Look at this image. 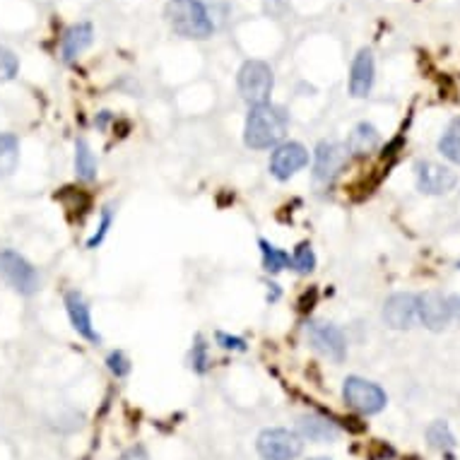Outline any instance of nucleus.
Instances as JSON below:
<instances>
[{
    "mask_svg": "<svg viewBox=\"0 0 460 460\" xmlns=\"http://www.w3.org/2000/svg\"><path fill=\"white\" fill-rule=\"evenodd\" d=\"M349 162L345 145L335 140H321L314 150V181L321 186H331Z\"/></svg>",
    "mask_w": 460,
    "mask_h": 460,
    "instance_id": "0eeeda50",
    "label": "nucleus"
},
{
    "mask_svg": "<svg viewBox=\"0 0 460 460\" xmlns=\"http://www.w3.org/2000/svg\"><path fill=\"white\" fill-rule=\"evenodd\" d=\"M384 321L393 331H408L417 321V295L398 292L384 302Z\"/></svg>",
    "mask_w": 460,
    "mask_h": 460,
    "instance_id": "f8f14e48",
    "label": "nucleus"
},
{
    "mask_svg": "<svg viewBox=\"0 0 460 460\" xmlns=\"http://www.w3.org/2000/svg\"><path fill=\"white\" fill-rule=\"evenodd\" d=\"M258 246H261V256H263V268L265 272H270V275H278V272L287 270L289 265H292V258L287 251H282L279 246L270 243L268 239H258Z\"/></svg>",
    "mask_w": 460,
    "mask_h": 460,
    "instance_id": "6ab92c4d",
    "label": "nucleus"
},
{
    "mask_svg": "<svg viewBox=\"0 0 460 460\" xmlns=\"http://www.w3.org/2000/svg\"><path fill=\"white\" fill-rule=\"evenodd\" d=\"M448 306H451V316L460 321V295L448 296Z\"/></svg>",
    "mask_w": 460,
    "mask_h": 460,
    "instance_id": "7c9ffc66",
    "label": "nucleus"
},
{
    "mask_svg": "<svg viewBox=\"0 0 460 460\" xmlns=\"http://www.w3.org/2000/svg\"><path fill=\"white\" fill-rule=\"evenodd\" d=\"M236 87H239V94H242V99L249 106L268 104L270 102L272 87H275L272 68L265 61H246L239 68Z\"/></svg>",
    "mask_w": 460,
    "mask_h": 460,
    "instance_id": "7ed1b4c3",
    "label": "nucleus"
},
{
    "mask_svg": "<svg viewBox=\"0 0 460 460\" xmlns=\"http://www.w3.org/2000/svg\"><path fill=\"white\" fill-rule=\"evenodd\" d=\"M17 70H20V58L15 56V51L0 46V83L13 80L17 75Z\"/></svg>",
    "mask_w": 460,
    "mask_h": 460,
    "instance_id": "393cba45",
    "label": "nucleus"
},
{
    "mask_svg": "<svg viewBox=\"0 0 460 460\" xmlns=\"http://www.w3.org/2000/svg\"><path fill=\"white\" fill-rule=\"evenodd\" d=\"M287 130H289V116L282 106L272 102L251 106L243 126V143L249 150H272L279 143H285Z\"/></svg>",
    "mask_w": 460,
    "mask_h": 460,
    "instance_id": "f257e3e1",
    "label": "nucleus"
},
{
    "mask_svg": "<svg viewBox=\"0 0 460 460\" xmlns=\"http://www.w3.org/2000/svg\"><path fill=\"white\" fill-rule=\"evenodd\" d=\"M427 438H429V444L441 453H451L456 448V437H453L451 427L444 420H437L434 424H429V429H427Z\"/></svg>",
    "mask_w": 460,
    "mask_h": 460,
    "instance_id": "4be33fe9",
    "label": "nucleus"
},
{
    "mask_svg": "<svg viewBox=\"0 0 460 460\" xmlns=\"http://www.w3.org/2000/svg\"><path fill=\"white\" fill-rule=\"evenodd\" d=\"M289 258H292V265H289V268L299 272V275H309V272L316 270V253H314L309 242L299 243L295 249V253Z\"/></svg>",
    "mask_w": 460,
    "mask_h": 460,
    "instance_id": "b1692460",
    "label": "nucleus"
},
{
    "mask_svg": "<svg viewBox=\"0 0 460 460\" xmlns=\"http://www.w3.org/2000/svg\"><path fill=\"white\" fill-rule=\"evenodd\" d=\"M309 166V150L302 143L295 140H285L278 147H272L270 155V174L278 181H289L292 176H296L302 169Z\"/></svg>",
    "mask_w": 460,
    "mask_h": 460,
    "instance_id": "1a4fd4ad",
    "label": "nucleus"
},
{
    "mask_svg": "<svg viewBox=\"0 0 460 460\" xmlns=\"http://www.w3.org/2000/svg\"><path fill=\"white\" fill-rule=\"evenodd\" d=\"M342 398L349 408L362 415H378L388 402V395L378 384L362 376H348L342 384Z\"/></svg>",
    "mask_w": 460,
    "mask_h": 460,
    "instance_id": "423d86ee",
    "label": "nucleus"
},
{
    "mask_svg": "<svg viewBox=\"0 0 460 460\" xmlns=\"http://www.w3.org/2000/svg\"><path fill=\"white\" fill-rule=\"evenodd\" d=\"M119 460H150V456H147V451H145V446H130L128 451L121 453V458Z\"/></svg>",
    "mask_w": 460,
    "mask_h": 460,
    "instance_id": "c85d7f7f",
    "label": "nucleus"
},
{
    "mask_svg": "<svg viewBox=\"0 0 460 460\" xmlns=\"http://www.w3.org/2000/svg\"><path fill=\"white\" fill-rule=\"evenodd\" d=\"M106 369L111 371L116 378H126L130 374L128 355L121 352V349H113V352H109V357H106Z\"/></svg>",
    "mask_w": 460,
    "mask_h": 460,
    "instance_id": "a878e982",
    "label": "nucleus"
},
{
    "mask_svg": "<svg viewBox=\"0 0 460 460\" xmlns=\"http://www.w3.org/2000/svg\"><path fill=\"white\" fill-rule=\"evenodd\" d=\"M66 311H68L70 325L75 328V332L80 338H84L87 342H92V345H99V342H102V335H99L94 323H92L90 304L84 302V296L80 295L77 289L66 292Z\"/></svg>",
    "mask_w": 460,
    "mask_h": 460,
    "instance_id": "ddd939ff",
    "label": "nucleus"
},
{
    "mask_svg": "<svg viewBox=\"0 0 460 460\" xmlns=\"http://www.w3.org/2000/svg\"><path fill=\"white\" fill-rule=\"evenodd\" d=\"M287 3L285 0H265V10L272 13V15H279V13H285Z\"/></svg>",
    "mask_w": 460,
    "mask_h": 460,
    "instance_id": "c756f323",
    "label": "nucleus"
},
{
    "mask_svg": "<svg viewBox=\"0 0 460 460\" xmlns=\"http://www.w3.org/2000/svg\"><path fill=\"white\" fill-rule=\"evenodd\" d=\"M376 80V63H374V53L369 49H362L357 53L352 68H349V94L357 99L369 97L371 87Z\"/></svg>",
    "mask_w": 460,
    "mask_h": 460,
    "instance_id": "4468645a",
    "label": "nucleus"
},
{
    "mask_svg": "<svg viewBox=\"0 0 460 460\" xmlns=\"http://www.w3.org/2000/svg\"><path fill=\"white\" fill-rule=\"evenodd\" d=\"M0 278L5 279L17 295L31 296L41 289V275L34 265L13 249L0 251Z\"/></svg>",
    "mask_w": 460,
    "mask_h": 460,
    "instance_id": "20e7f679",
    "label": "nucleus"
},
{
    "mask_svg": "<svg viewBox=\"0 0 460 460\" xmlns=\"http://www.w3.org/2000/svg\"><path fill=\"white\" fill-rule=\"evenodd\" d=\"M256 448L263 460H296L304 451V438L285 427H270L258 434Z\"/></svg>",
    "mask_w": 460,
    "mask_h": 460,
    "instance_id": "39448f33",
    "label": "nucleus"
},
{
    "mask_svg": "<svg viewBox=\"0 0 460 460\" xmlns=\"http://www.w3.org/2000/svg\"><path fill=\"white\" fill-rule=\"evenodd\" d=\"M164 20L176 37L205 41L215 34V17L203 0H169Z\"/></svg>",
    "mask_w": 460,
    "mask_h": 460,
    "instance_id": "f03ea898",
    "label": "nucleus"
},
{
    "mask_svg": "<svg viewBox=\"0 0 460 460\" xmlns=\"http://www.w3.org/2000/svg\"><path fill=\"white\" fill-rule=\"evenodd\" d=\"M215 340L222 349H229V352H246V340L239 338V335H229V332L219 331L215 332Z\"/></svg>",
    "mask_w": 460,
    "mask_h": 460,
    "instance_id": "cd10ccee",
    "label": "nucleus"
},
{
    "mask_svg": "<svg viewBox=\"0 0 460 460\" xmlns=\"http://www.w3.org/2000/svg\"><path fill=\"white\" fill-rule=\"evenodd\" d=\"M309 460H331V458H309Z\"/></svg>",
    "mask_w": 460,
    "mask_h": 460,
    "instance_id": "473e14b6",
    "label": "nucleus"
},
{
    "mask_svg": "<svg viewBox=\"0 0 460 460\" xmlns=\"http://www.w3.org/2000/svg\"><path fill=\"white\" fill-rule=\"evenodd\" d=\"M296 434L302 438H309V441H316V444H331L340 437V427L338 422H332L331 417L325 415H302L299 422H296Z\"/></svg>",
    "mask_w": 460,
    "mask_h": 460,
    "instance_id": "2eb2a0df",
    "label": "nucleus"
},
{
    "mask_svg": "<svg viewBox=\"0 0 460 460\" xmlns=\"http://www.w3.org/2000/svg\"><path fill=\"white\" fill-rule=\"evenodd\" d=\"M268 287H270V289H268V302H275V299L279 296V287L275 285V282H270Z\"/></svg>",
    "mask_w": 460,
    "mask_h": 460,
    "instance_id": "2f4dec72",
    "label": "nucleus"
},
{
    "mask_svg": "<svg viewBox=\"0 0 460 460\" xmlns=\"http://www.w3.org/2000/svg\"><path fill=\"white\" fill-rule=\"evenodd\" d=\"M20 164V140L13 133H0V176L15 174Z\"/></svg>",
    "mask_w": 460,
    "mask_h": 460,
    "instance_id": "aec40b11",
    "label": "nucleus"
},
{
    "mask_svg": "<svg viewBox=\"0 0 460 460\" xmlns=\"http://www.w3.org/2000/svg\"><path fill=\"white\" fill-rule=\"evenodd\" d=\"M417 321H422L424 328H429L431 332L448 328V323L453 321L448 296H444L441 292H424L417 296Z\"/></svg>",
    "mask_w": 460,
    "mask_h": 460,
    "instance_id": "9b49d317",
    "label": "nucleus"
},
{
    "mask_svg": "<svg viewBox=\"0 0 460 460\" xmlns=\"http://www.w3.org/2000/svg\"><path fill=\"white\" fill-rule=\"evenodd\" d=\"M75 174L84 183H92L97 179V157L84 137L75 143Z\"/></svg>",
    "mask_w": 460,
    "mask_h": 460,
    "instance_id": "a211bd4d",
    "label": "nucleus"
},
{
    "mask_svg": "<svg viewBox=\"0 0 460 460\" xmlns=\"http://www.w3.org/2000/svg\"><path fill=\"white\" fill-rule=\"evenodd\" d=\"M111 225H113V208H111V205H106L104 210H102V217H99L97 234L92 236L90 242H87V249H97L99 243H102L106 239V234H109V229H111Z\"/></svg>",
    "mask_w": 460,
    "mask_h": 460,
    "instance_id": "bb28decb",
    "label": "nucleus"
},
{
    "mask_svg": "<svg viewBox=\"0 0 460 460\" xmlns=\"http://www.w3.org/2000/svg\"><path fill=\"white\" fill-rule=\"evenodd\" d=\"M189 364L190 369L196 371V374H208L210 371V345L205 342L203 335H196L193 340V348H190L189 355Z\"/></svg>",
    "mask_w": 460,
    "mask_h": 460,
    "instance_id": "5701e85b",
    "label": "nucleus"
},
{
    "mask_svg": "<svg viewBox=\"0 0 460 460\" xmlns=\"http://www.w3.org/2000/svg\"><path fill=\"white\" fill-rule=\"evenodd\" d=\"M458 268H460V263H458Z\"/></svg>",
    "mask_w": 460,
    "mask_h": 460,
    "instance_id": "72a5a7b5",
    "label": "nucleus"
},
{
    "mask_svg": "<svg viewBox=\"0 0 460 460\" xmlns=\"http://www.w3.org/2000/svg\"><path fill=\"white\" fill-rule=\"evenodd\" d=\"M415 176L417 189L424 196H446L458 183V176H456L451 166L437 164V162H420L415 166Z\"/></svg>",
    "mask_w": 460,
    "mask_h": 460,
    "instance_id": "9d476101",
    "label": "nucleus"
},
{
    "mask_svg": "<svg viewBox=\"0 0 460 460\" xmlns=\"http://www.w3.org/2000/svg\"><path fill=\"white\" fill-rule=\"evenodd\" d=\"M306 335H309L311 345L321 355L332 359V362H342L348 357V338H345V332L340 331L335 323H328V321H309L306 323Z\"/></svg>",
    "mask_w": 460,
    "mask_h": 460,
    "instance_id": "6e6552de",
    "label": "nucleus"
},
{
    "mask_svg": "<svg viewBox=\"0 0 460 460\" xmlns=\"http://www.w3.org/2000/svg\"><path fill=\"white\" fill-rule=\"evenodd\" d=\"M92 39H94V30L90 22H77L73 27L63 31L61 37V58L66 63H73L84 51L90 49Z\"/></svg>",
    "mask_w": 460,
    "mask_h": 460,
    "instance_id": "dca6fc26",
    "label": "nucleus"
},
{
    "mask_svg": "<svg viewBox=\"0 0 460 460\" xmlns=\"http://www.w3.org/2000/svg\"><path fill=\"white\" fill-rule=\"evenodd\" d=\"M438 152L451 159L453 164H460V119H453L444 136L438 137Z\"/></svg>",
    "mask_w": 460,
    "mask_h": 460,
    "instance_id": "412c9836",
    "label": "nucleus"
},
{
    "mask_svg": "<svg viewBox=\"0 0 460 460\" xmlns=\"http://www.w3.org/2000/svg\"><path fill=\"white\" fill-rule=\"evenodd\" d=\"M378 145H381V136H378L376 126L362 121L357 123L355 128H352V133L348 136L345 150H348L349 157H369Z\"/></svg>",
    "mask_w": 460,
    "mask_h": 460,
    "instance_id": "f3484780",
    "label": "nucleus"
}]
</instances>
